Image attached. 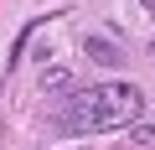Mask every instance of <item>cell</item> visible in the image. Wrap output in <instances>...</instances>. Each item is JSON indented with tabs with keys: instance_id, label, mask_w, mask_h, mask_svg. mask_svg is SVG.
<instances>
[{
	"instance_id": "6da1fadb",
	"label": "cell",
	"mask_w": 155,
	"mask_h": 150,
	"mask_svg": "<svg viewBox=\"0 0 155 150\" xmlns=\"http://www.w3.org/2000/svg\"><path fill=\"white\" fill-rule=\"evenodd\" d=\"M145 114V93L124 78L114 83H93V88H72L62 98V109L52 114V124L62 135H109V129H129Z\"/></svg>"
},
{
	"instance_id": "7a4b0ae2",
	"label": "cell",
	"mask_w": 155,
	"mask_h": 150,
	"mask_svg": "<svg viewBox=\"0 0 155 150\" xmlns=\"http://www.w3.org/2000/svg\"><path fill=\"white\" fill-rule=\"evenodd\" d=\"M83 52H88L98 67H124V47L109 42V36H83Z\"/></svg>"
},
{
	"instance_id": "3957f363",
	"label": "cell",
	"mask_w": 155,
	"mask_h": 150,
	"mask_svg": "<svg viewBox=\"0 0 155 150\" xmlns=\"http://www.w3.org/2000/svg\"><path fill=\"white\" fill-rule=\"evenodd\" d=\"M129 145H140V150H155V124H129Z\"/></svg>"
},
{
	"instance_id": "277c9868",
	"label": "cell",
	"mask_w": 155,
	"mask_h": 150,
	"mask_svg": "<svg viewBox=\"0 0 155 150\" xmlns=\"http://www.w3.org/2000/svg\"><path fill=\"white\" fill-rule=\"evenodd\" d=\"M150 52H155V42H150Z\"/></svg>"
}]
</instances>
